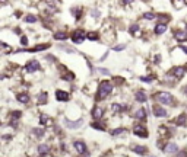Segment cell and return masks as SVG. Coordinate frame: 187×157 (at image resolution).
I'll return each instance as SVG.
<instances>
[{"mask_svg": "<svg viewBox=\"0 0 187 157\" xmlns=\"http://www.w3.org/2000/svg\"><path fill=\"white\" fill-rule=\"evenodd\" d=\"M32 135H35V138H43L45 135V130H43V128H34L32 130Z\"/></svg>", "mask_w": 187, "mask_h": 157, "instance_id": "d4e9b609", "label": "cell"}, {"mask_svg": "<svg viewBox=\"0 0 187 157\" xmlns=\"http://www.w3.org/2000/svg\"><path fill=\"white\" fill-rule=\"evenodd\" d=\"M184 92H187V86H186V87H184Z\"/></svg>", "mask_w": 187, "mask_h": 157, "instance_id": "ee69618b", "label": "cell"}, {"mask_svg": "<svg viewBox=\"0 0 187 157\" xmlns=\"http://www.w3.org/2000/svg\"><path fill=\"white\" fill-rule=\"evenodd\" d=\"M69 38V34L66 31H57L56 34H54V39H59V41H65V39H67Z\"/></svg>", "mask_w": 187, "mask_h": 157, "instance_id": "ffe728a7", "label": "cell"}, {"mask_svg": "<svg viewBox=\"0 0 187 157\" xmlns=\"http://www.w3.org/2000/svg\"><path fill=\"white\" fill-rule=\"evenodd\" d=\"M142 1H149V0H142Z\"/></svg>", "mask_w": 187, "mask_h": 157, "instance_id": "f6af8a7d", "label": "cell"}, {"mask_svg": "<svg viewBox=\"0 0 187 157\" xmlns=\"http://www.w3.org/2000/svg\"><path fill=\"white\" fill-rule=\"evenodd\" d=\"M124 132H126V128H116V130L111 131V135L113 137H119V135L124 134Z\"/></svg>", "mask_w": 187, "mask_h": 157, "instance_id": "4dcf8cb0", "label": "cell"}, {"mask_svg": "<svg viewBox=\"0 0 187 157\" xmlns=\"http://www.w3.org/2000/svg\"><path fill=\"white\" fill-rule=\"evenodd\" d=\"M21 42H22V45H28V38H26V36H22V38H21Z\"/></svg>", "mask_w": 187, "mask_h": 157, "instance_id": "ab89813d", "label": "cell"}, {"mask_svg": "<svg viewBox=\"0 0 187 157\" xmlns=\"http://www.w3.org/2000/svg\"><path fill=\"white\" fill-rule=\"evenodd\" d=\"M100 73H102V74H110V71L107 69H100Z\"/></svg>", "mask_w": 187, "mask_h": 157, "instance_id": "b9f144b4", "label": "cell"}, {"mask_svg": "<svg viewBox=\"0 0 187 157\" xmlns=\"http://www.w3.org/2000/svg\"><path fill=\"white\" fill-rule=\"evenodd\" d=\"M129 32H130V34H136V32H139V25L133 23V25L129 28Z\"/></svg>", "mask_w": 187, "mask_h": 157, "instance_id": "d590c367", "label": "cell"}, {"mask_svg": "<svg viewBox=\"0 0 187 157\" xmlns=\"http://www.w3.org/2000/svg\"><path fill=\"white\" fill-rule=\"evenodd\" d=\"M174 124H175V125H178V127H186V124H187V114H181L180 116H177V118L174 119Z\"/></svg>", "mask_w": 187, "mask_h": 157, "instance_id": "5bb4252c", "label": "cell"}, {"mask_svg": "<svg viewBox=\"0 0 187 157\" xmlns=\"http://www.w3.org/2000/svg\"><path fill=\"white\" fill-rule=\"evenodd\" d=\"M177 157H187V150H183V151H178L177 154H175Z\"/></svg>", "mask_w": 187, "mask_h": 157, "instance_id": "74e56055", "label": "cell"}, {"mask_svg": "<svg viewBox=\"0 0 187 157\" xmlns=\"http://www.w3.org/2000/svg\"><path fill=\"white\" fill-rule=\"evenodd\" d=\"M62 79L63 80H73V74L70 73V71H67L66 69H62Z\"/></svg>", "mask_w": 187, "mask_h": 157, "instance_id": "484cf974", "label": "cell"}, {"mask_svg": "<svg viewBox=\"0 0 187 157\" xmlns=\"http://www.w3.org/2000/svg\"><path fill=\"white\" fill-rule=\"evenodd\" d=\"M186 71H187V67H174V69L170 71V74L174 79H181Z\"/></svg>", "mask_w": 187, "mask_h": 157, "instance_id": "9c48e42d", "label": "cell"}, {"mask_svg": "<svg viewBox=\"0 0 187 157\" xmlns=\"http://www.w3.org/2000/svg\"><path fill=\"white\" fill-rule=\"evenodd\" d=\"M165 31H167V25L165 23H156L155 25V28H153V32L156 35H162V34H165Z\"/></svg>", "mask_w": 187, "mask_h": 157, "instance_id": "e0dca14e", "label": "cell"}, {"mask_svg": "<svg viewBox=\"0 0 187 157\" xmlns=\"http://www.w3.org/2000/svg\"><path fill=\"white\" fill-rule=\"evenodd\" d=\"M111 108H113V112H114V114H120V112H123V111L126 109V106H124V105H121V103H119V102H117V103L114 102V103L111 105Z\"/></svg>", "mask_w": 187, "mask_h": 157, "instance_id": "7402d4cb", "label": "cell"}, {"mask_svg": "<svg viewBox=\"0 0 187 157\" xmlns=\"http://www.w3.org/2000/svg\"><path fill=\"white\" fill-rule=\"evenodd\" d=\"M86 38H88L89 41H97V39H100V34H98V32H94V31H91V32H88Z\"/></svg>", "mask_w": 187, "mask_h": 157, "instance_id": "83f0119b", "label": "cell"}, {"mask_svg": "<svg viewBox=\"0 0 187 157\" xmlns=\"http://www.w3.org/2000/svg\"><path fill=\"white\" fill-rule=\"evenodd\" d=\"M91 16L95 17V19H98V17L101 16V12H100L98 9H92V10H91Z\"/></svg>", "mask_w": 187, "mask_h": 157, "instance_id": "e575fe53", "label": "cell"}, {"mask_svg": "<svg viewBox=\"0 0 187 157\" xmlns=\"http://www.w3.org/2000/svg\"><path fill=\"white\" fill-rule=\"evenodd\" d=\"M124 48H126V45H116V47H114L116 51H121V50H124Z\"/></svg>", "mask_w": 187, "mask_h": 157, "instance_id": "60d3db41", "label": "cell"}, {"mask_svg": "<svg viewBox=\"0 0 187 157\" xmlns=\"http://www.w3.org/2000/svg\"><path fill=\"white\" fill-rule=\"evenodd\" d=\"M70 12H72V15L76 17L78 20H79V19H81V16L84 15V9H82V7H73Z\"/></svg>", "mask_w": 187, "mask_h": 157, "instance_id": "cb8c5ba5", "label": "cell"}, {"mask_svg": "<svg viewBox=\"0 0 187 157\" xmlns=\"http://www.w3.org/2000/svg\"><path fill=\"white\" fill-rule=\"evenodd\" d=\"M135 99H136V102H139V103H143V102H146L148 96H146V93H145L143 90H137L136 93H135Z\"/></svg>", "mask_w": 187, "mask_h": 157, "instance_id": "2e32d148", "label": "cell"}, {"mask_svg": "<svg viewBox=\"0 0 187 157\" xmlns=\"http://www.w3.org/2000/svg\"><path fill=\"white\" fill-rule=\"evenodd\" d=\"M111 92H113V85L108 80H102L101 83H100V86H98V96H97V99L98 101L105 99L107 96L111 95Z\"/></svg>", "mask_w": 187, "mask_h": 157, "instance_id": "6da1fadb", "label": "cell"}, {"mask_svg": "<svg viewBox=\"0 0 187 157\" xmlns=\"http://www.w3.org/2000/svg\"><path fill=\"white\" fill-rule=\"evenodd\" d=\"M37 101H38V103H40V105L47 103V101H48V95H47V92L40 93V95H38V98H37Z\"/></svg>", "mask_w": 187, "mask_h": 157, "instance_id": "603a6c76", "label": "cell"}, {"mask_svg": "<svg viewBox=\"0 0 187 157\" xmlns=\"http://www.w3.org/2000/svg\"><path fill=\"white\" fill-rule=\"evenodd\" d=\"M70 39H72L73 44H82V42L85 41V31H82V29H76V31H73V32H72V36H70Z\"/></svg>", "mask_w": 187, "mask_h": 157, "instance_id": "5b68a950", "label": "cell"}, {"mask_svg": "<svg viewBox=\"0 0 187 157\" xmlns=\"http://www.w3.org/2000/svg\"><path fill=\"white\" fill-rule=\"evenodd\" d=\"M132 151L136 153V154H140V156L148 154V148H146L145 145H133V147H132Z\"/></svg>", "mask_w": 187, "mask_h": 157, "instance_id": "9a60e30c", "label": "cell"}, {"mask_svg": "<svg viewBox=\"0 0 187 157\" xmlns=\"http://www.w3.org/2000/svg\"><path fill=\"white\" fill-rule=\"evenodd\" d=\"M181 50H183V52H184V54H187V47H181Z\"/></svg>", "mask_w": 187, "mask_h": 157, "instance_id": "7bdbcfd3", "label": "cell"}, {"mask_svg": "<svg viewBox=\"0 0 187 157\" xmlns=\"http://www.w3.org/2000/svg\"><path fill=\"white\" fill-rule=\"evenodd\" d=\"M142 17H143V19H146V20H153V19H155V13H152V12H146V13H143V15H142Z\"/></svg>", "mask_w": 187, "mask_h": 157, "instance_id": "836d02e7", "label": "cell"}, {"mask_svg": "<svg viewBox=\"0 0 187 157\" xmlns=\"http://www.w3.org/2000/svg\"><path fill=\"white\" fill-rule=\"evenodd\" d=\"M133 116H135V118H136V119H140V121H143V119H145V118H146V111H145V109H142V108H140V109H137L136 112H135V114H133Z\"/></svg>", "mask_w": 187, "mask_h": 157, "instance_id": "44dd1931", "label": "cell"}, {"mask_svg": "<svg viewBox=\"0 0 187 157\" xmlns=\"http://www.w3.org/2000/svg\"><path fill=\"white\" fill-rule=\"evenodd\" d=\"M23 20H25L26 23H35V22H37V16H35V15H26V16L23 17Z\"/></svg>", "mask_w": 187, "mask_h": 157, "instance_id": "1f68e13d", "label": "cell"}, {"mask_svg": "<svg viewBox=\"0 0 187 157\" xmlns=\"http://www.w3.org/2000/svg\"><path fill=\"white\" fill-rule=\"evenodd\" d=\"M152 112H153V115L158 116V118H164V116H167V111H165V108L161 106V105H153Z\"/></svg>", "mask_w": 187, "mask_h": 157, "instance_id": "ba28073f", "label": "cell"}, {"mask_svg": "<svg viewBox=\"0 0 187 157\" xmlns=\"http://www.w3.org/2000/svg\"><path fill=\"white\" fill-rule=\"evenodd\" d=\"M104 114H105V109L104 108H101V106H95L94 109H92V118L95 119V121H100L102 116H104Z\"/></svg>", "mask_w": 187, "mask_h": 157, "instance_id": "30bf717a", "label": "cell"}, {"mask_svg": "<svg viewBox=\"0 0 187 157\" xmlns=\"http://www.w3.org/2000/svg\"><path fill=\"white\" fill-rule=\"evenodd\" d=\"M152 157H156V156H152Z\"/></svg>", "mask_w": 187, "mask_h": 157, "instance_id": "bcb514c9", "label": "cell"}, {"mask_svg": "<svg viewBox=\"0 0 187 157\" xmlns=\"http://www.w3.org/2000/svg\"><path fill=\"white\" fill-rule=\"evenodd\" d=\"M164 151L168 153V154H177V153H178V145H177L175 143H168V144L165 145Z\"/></svg>", "mask_w": 187, "mask_h": 157, "instance_id": "7c38bea8", "label": "cell"}, {"mask_svg": "<svg viewBox=\"0 0 187 157\" xmlns=\"http://www.w3.org/2000/svg\"><path fill=\"white\" fill-rule=\"evenodd\" d=\"M140 80L146 82V83H151V82H153V76H143V77H140Z\"/></svg>", "mask_w": 187, "mask_h": 157, "instance_id": "8d00e7d4", "label": "cell"}, {"mask_svg": "<svg viewBox=\"0 0 187 157\" xmlns=\"http://www.w3.org/2000/svg\"><path fill=\"white\" fill-rule=\"evenodd\" d=\"M174 38L178 41V42H183L187 39V31H181V29H174Z\"/></svg>", "mask_w": 187, "mask_h": 157, "instance_id": "4fadbf2b", "label": "cell"}, {"mask_svg": "<svg viewBox=\"0 0 187 157\" xmlns=\"http://www.w3.org/2000/svg\"><path fill=\"white\" fill-rule=\"evenodd\" d=\"M73 147L76 148V151H78L79 154H82V156H85V157L89 156V153H88V147H86L85 141H82V140H76V141H73Z\"/></svg>", "mask_w": 187, "mask_h": 157, "instance_id": "3957f363", "label": "cell"}, {"mask_svg": "<svg viewBox=\"0 0 187 157\" xmlns=\"http://www.w3.org/2000/svg\"><path fill=\"white\" fill-rule=\"evenodd\" d=\"M133 132H135V135L140 137V138H148V135H149V132L143 124H136L133 127Z\"/></svg>", "mask_w": 187, "mask_h": 157, "instance_id": "277c9868", "label": "cell"}, {"mask_svg": "<svg viewBox=\"0 0 187 157\" xmlns=\"http://www.w3.org/2000/svg\"><path fill=\"white\" fill-rule=\"evenodd\" d=\"M155 101L158 102L159 105H174V98H172V95L168 93V92H158L155 96Z\"/></svg>", "mask_w": 187, "mask_h": 157, "instance_id": "7a4b0ae2", "label": "cell"}, {"mask_svg": "<svg viewBox=\"0 0 187 157\" xmlns=\"http://www.w3.org/2000/svg\"><path fill=\"white\" fill-rule=\"evenodd\" d=\"M21 116H22V112H21V111H12V112H10V119H15V121H16Z\"/></svg>", "mask_w": 187, "mask_h": 157, "instance_id": "d6a6232c", "label": "cell"}, {"mask_svg": "<svg viewBox=\"0 0 187 157\" xmlns=\"http://www.w3.org/2000/svg\"><path fill=\"white\" fill-rule=\"evenodd\" d=\"M91 127L95 128V130H100V131H105V130H107V127H105L104 124H101V122H92Z\"/></svg>", "mask_w": 187, "mask_h": 157, "instance_id": "f1b7e54d", "label": "cell"}, {"mask_svg": "<svg viewBox=\"0 0 187 157\" xmlns=\"http://www.w3.org/2000/svg\"><path fill=\"white\" fill-rule=\"evenodd\" d=\"M37 151H38L40 156H45V154H48V151H50V145H48V144H40L38 148H37Z\"/></svg>", "mask_w": 187, "mask_h": 157, "instance_id": "ac0fdd59", "label": "cell"}, {"mask_svg": "<svg viewBox=\"0 0 187 157\" xmlns=\"http://www.w3.org/2000/svg\"><path fill=\"white\" fill-rule=\"evenodd\" d=\"M40 124H41V125H47V124H50V118H48L47 114H41V116H40Z\"/></svg>", "mask_w": 187, "mask_h": 157, "instance_id": "f546056e", "label": "cell"}, {"mask_svg": "<svg viewBox=\"0 0 187 157\" xmlns=\"http://www.w3.org/2000/svg\"><path fill=\"white\" fill-rule=\"evenodd\" d=\"M16 99H18V102H21V103H28L31 98H29L28 93H18Z\"/></svg>", "mask_w": 187, "mask_h": 157, "instance_id": "d6986e66", "label": "cell"}, {"mask_svg": "<svg viewBox=\"0 0 187 157\" xmlns=\"http://www.w3.org/2000/svg\"><path fill=\"white\" fill-rule=\"evenodd\" d=\"M120 3H121L123 6H127V4H132L133 0H120Z\"/></svg>", "mask_w": 187, "mask_h": 157, "instance_id": "f35d334b", "label": "cell"}, {"mask_svg": "<svg viewBox=\"0 0 187 157\" xmlns=\"http://www.w3.org/2000/svg\"><path fill=\"white\" fill-rule=\"evenodd\" d=\"M40 69H41V66H40V63H38L37 60H31V61H28V63L25 64V71H26V73H35V71H38Z\"/></svg>", "mask_w": 187, "mask_h": 157, "instance_id": "8992f818", "label": "cell"}, {"mask_svg": "<svg viewBox=\"0 0 187 157\" xmlns=\"http://www.w3.org/2000/svg\"><path fill=\"white\" fill-rule=\"evenodd\" d=\"M56 99L59 102H67L69 99H70V95L66 90H63V89H57L56 90Z\"/></svg>", "mask_w": 187, "mask_h": 157, "instance_id": "52a82bcc", "label": "cell"}, {"mask_svg": "<svg viewBox=\"0 0 187 157\" xmlns=\"http://www.w3.org/2000/svg\"><path fill=\"white\" fill-rule=\"evenodd\" d=\"M82 119H78V121H70V119H65V124H66V128L69 130H78L81 125H82Z\"/></svg>", "mask_w": 187, "mask_h": 157, "instance_id": "8fae6325", "label": "cell"}, {"mask_svg": "<svg viewBox=\"0 0 187 157\" xmlns=\"http://www.w3.org/2000/svg\"><path fill=\"white\" fill-rule=\"evenodd\" d=\"M45 48H50V44H41V45H35L34 48H31V50H28V51H29V52L43 51V50H45Z\"/></svg>", "mask_w": 187, "mask_h": 157, "instance_id": "4316f807", "label": "cell"}]
</instances>
